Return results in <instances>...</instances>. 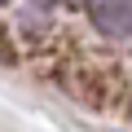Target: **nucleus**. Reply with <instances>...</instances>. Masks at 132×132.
Returning a JSON list of instances; mask_svg holds the SVG:
<instances>
[{"label":"nucleus","mask_w":132,"mask_h":132,"mask_svg":"<svg viewBox=\"0 0 132 132\" xmlns=\"http://www.w3.org/2000/svg\"><path fill=\"white\" fill-rule=\"evenodd\" d=\"M93 27L106 40H128L132 35V0H93Z\"/></svg>","instance_id":"obj_1"}]
</instances>
